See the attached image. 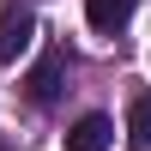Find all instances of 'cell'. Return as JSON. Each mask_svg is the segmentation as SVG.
I'll list each match as a JSON object with an SVG mask.
<instances>
[{
    "mask_svg": "<svg viewBox=\"0 0 151 151\" xmlns=\"http://www.w3.org/2000/svg\"><path fill=\"white\" fill-rule=\"evenodd\" d=\"M60 79H67V48H42V60H36L30 79H24L30 103H55V97H60Z\"/></svg>",
    "mask_w": 151,
    "mask_h": 151,
    "instance_id": "1",
    "label": "cell"
},
{
    "mask_svg": "<svg viewBox=\"0 0 151 151\" xmlns=\"http://www.w3.org/2000/svg\"><path fill=\"white\" fill-rule=\"evenodd\" d=\"M109 139H115V121L109 115H85L79 127L67 133V151H109Z\"/></svg>",
    "mask_w": 151,
    "mask_h": 151,
    "instance_id": "3",
    "label": "cell"
},
{
    "mask_svg": "<svg viewBox=\"0 0 151 151\" xmlns=\"http://www.w3.org/2000/svg\"><path fill=\"white\" fill-rule=\"evenodd\" d=\"M133 12V0H85V18H91V30H121Z\"/></svg>",
    "mask_w": 151,
    "mask_h": 151,
    "instance_id": "4",
    "label": "cell"
},
{
    "mask_svg": "<svg viewBox=\"0 0 151 151\" xmlns=\"http://www.w3.org/2000/svg\"><path fill=\"white\" fill-rule=\"evenodd\" d=\"M30 36H36V18H30L24 6H12V12H0V67L24 55V48H30Z\"/></svg>",
    "mask_w": 151,
    "mask_h": 151,
    "instance_id": "2",
    "label": "cell"
},
{
    "mask_svg": "<svg viewBox=\"0 0 151 151\" xmlns=\"http://www.w3.org/2000/svg\"><path fill=\"white\" fill-rule=\"evenodd\" d=\"M127 145L133 151H151V91L133 97V109H127Z\"/></svg>",
    "mask_w": 151,
    "mask_h": 151,
    "instance_id": "5",
    "label": "cell"
}]
</instances>
